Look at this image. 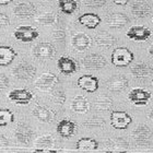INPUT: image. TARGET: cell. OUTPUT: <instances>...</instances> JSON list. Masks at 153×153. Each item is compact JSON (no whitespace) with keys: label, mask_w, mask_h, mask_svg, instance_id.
<instances>
[{"label":"cell","mask_w":153,"mask_h":153,"mask_svg":"<svg viewBox=\"0 0 153 153\" xmlns=\"http://www.w3.org/2000/svg\"><path fill=\"white\" fill-rule=\"evenodd\" d=\"M134 53L128 49L127 47H117L115 48L111 56V61L115 67L123 68L127 67L134 61Z\"/></svg>","instance_id":"cell-1"},{"label":"cell","mask_w":153,"mask_h":153,"mask_svg":"<svg viewBox=\"0 0 153 153\" xmlns=\"http://www.w3.org/2000/svg\"><path fill=\"white\" fill-rule=\"evenodd\" d=\"M131 137L138 147H148L151 143L153 132L147 125H139L132 130Z\"/></svg>","instance_id":"cell-2"},{"label":"cell","mask_w":153,"mask_h":153,"mask_svg":"<svg viewBox=\"0 0 153 153\" xmlns=\"http://www.w3.org/2000/svg\"><path fill=\"white\" fill-rule=\"evenodd\" d=\"M13 35H14L16 41L22 42V43H31V42L35 41L36 38L38 37L39 33H38L37 29L33 27V26L21 25L18 26L14 30Z\"/></svg>","instance_id":"cell-3"},{"label":"cell","mask_w":153,"mask_h":153,"mask_svg":"<svg viewBox=\"0 0 153 153\" xmlns=\"http://www.w3.org/2000/svg\"><path fill=\"white\" fill-rule=\"evenodd\" d=\"M33 56L37 59H42V60H46V59H51L56 55V48L54 47V45L48 42H41L36 44L33 47L32 51Z\"/></svg>","instance_id":"cell-4"},{"label":"cell","mask_w":153,"mask_h":153,"mask_svg":"<svg viewBox=\"0 0 153 153\" xmlns=\"http://www.w3.org/2000/svg\"><path fill=\"white\" fill-rule=\"evenodd\" d=\"M109 123L111 126L118 130H124L132 123V118L128 113L114 111L109 115Z\"/></svg>","instance_id":"cell-5"},{"label":"cell","mask_w":153,"mask_h":153,"mask_svg":"<svg viewBox=\"0 0 153 153\" xmlns=\"http://www.w3.org/2000/svg\"><path fill=\"white\" fill-rule=\"evenodd\" d=\"M12 74L13 76H16V79L19 80H31L33 79L36 74V68L33 65L22 61L16 66L12 69Z\"/></svg>","instance_id":"cell-6"},{"label":"cell","mask_w":153,"mask_h":153,"mask_svg":"<svg viewBox=\"0 0 153 153\" xmlns=\"http://www.w3.org/2000/svg\"><path fill=\"white\" fill-rule=\"evenodd\" d=\"M59 82L58 76L53 72H44L38 76V79L35 81L36 89L43 92H48L55 88V85Z\"/></svg>","instance_id":"cell-7"},{"label":"cell","mask_w":153,"mask_h":153,"mask_svg":"<svg viewBox=\"0 0 153 153\" xmlns=\"http://www.w3.org/2000/svg\"><path fill=\"white\" fill-rule=\"evenodd\" d=\"M151 97H152L151 92L144 89H141V88L132 89L130 92L128 93V100L136 106L147 105L148 102L151 100Z\"/></svg>","instance_id":"cell-8"},{"label":"cell","mask_w":153,"mask_h":153,"mask_svg":"<svg viewBox=\"0 0 153 153\" xmlns=\"http://www.w3.org/2000/svg\"><path fill=\"white\" fill-rule=\"evenodd\" d=\"M8 99L19 105H26L33 99V93L26 89H16L8 93Z\"/></svg>","instance_id":"cell-9"},{"label":"cell","mask_w":153,"mask_h":153,"mask_svg":"<svg viewBox=\"0 0 153 153\" xmlns=\"http://www.w3.org/2000/svg\"><path fill=\"white\" fill-rule=\"evenodd\" d=\"M13 13L20 19H30L36 13V8L32 2L23 1L16 3L13 8Z\"/></svg>","instance_id":"cell-10"},{"label":"cell","mask_w":153,"mask_h":153,"mask_svg":"<svg viewBox=\"0 0 153 153\" xmlns=\"http://www.w3.org/2000/svg\"><path fill=\"white\" fill-rule=\"evenodd\" d=\"M71 45L78 51H84L91 47L92 39L88 34L83 32H78L71 37Z\"/></svg>","instance_id":"cell-11"},{"label":"cell","mask_w":153,"mask_h":153,"mask_svg":"<svg viewBox=\"0 0 153 153\" xmlns=\"http://www.w3.org/2000/svg\"><path fill=\"white\" fill-rule=\"evenodd\" d=\"M107 60L104 56L100 54L88 55L82 59V66L85 69H101L105 67Z\"/></svg>","instance_id":"cell-12"},{"label":"cell","mask_w":153,"mask_h":153,"mask_svg":"<svg viewBox=\"0 0 153 153\" xmlns=\"http://www.w3.org/2000/svg\"><path fill=\"white\" fill-rule=\"evenodd\" d=\"M33 134H33L32 128L30 127L29 125H26L25 123H19L16 128V131H14L16 140L23 144H29L32 140Z\"/></svg>","instance_id":"cell-13"},{"label":"cell","mask_w":153,"mask_h":153,"mask_svg":"<svg viewBox=\"0 0 153 153\" xmlns=\"http://www.w3.org/2000/svg\"><path fill=\"white\" fill-rule=\"evenodd\" d=\"M151 31L146 26L142 25H134L131 26L130 29L127 31V37L136 42H143L147 41L148 38L151 36Z\"/></svg>","instance_id":"cell-14"},{"label":"cell","mask_w":153,"mask_h":153,"mask_svg":"<svg viewBox=\"0 0 153 153\" xmlns=\"http://www.w3.org/2000/svg\"><path fill=\"white\" fill-rule=\"evenodd\" d=\"M78 85L88 93H94L99 89V79L91 74H84L78 79Z\"/></svg>","instance_id":"cell-15"},{"label":"cell","mask_w":153,"mask_h":153,"mask_svg":"<svg viewBox=\"0 0 153 153\" xmlns=\"http://www.w3.org/2000/svg\"><path fill=\"white\" fill-rule=\"evenodd\" d=\"M106 151L109 152H123L129 149L128 141L123 137H112L108 138L105 142Z\"/></svg>","instance_id":"cell-16"},{"label":"cell","mask_w":153,"mask_h":153,"mask_svg":"<svg viewBox=\"0 0 153 153\" xmlns=\"http://www.w3.org/2000/svg\"><path fill=\"white\" fill-rule=\"evenodd\" d=\"M57 134L60 136L61 138L65 139H69L70 137H72L76 134V125L74 124L72 120L69 119H62L57 124Z\"/></svg>","instance_id":"cell-17"},{"label":"cell","mask_w":153,"mask_h":153,"mask_svg":"<svg viewBox=\"0 0 153 153\" xmlns=\"http://www.w3.org/2000/svg\"><path fill=\"white\" fill-rule=\"evenodd\" d=\"M128 86V80L127 78H125L121 74L118 76H113L111 79H108V81L106 82V88L107 90H109L111 92L114 93H119L123 92L125 89H127Z\"/></svg>","instance_id":"cell-18"},{"label":"cell","mask_w":153,"mask_h":153,"mask_svg":"<svg viewBox=\"0 0 153 153\" xmlns=\"http://www.w3.org/2000/svg\"><path fill=\"white\" fill-rule=\"evenodd\" d=\"M57 68L61 74L65 76H70L74 74L78 69V65L76 60L70 57H60L57 60Z\"/></svg>","instance_id":"cell-19"},{"label":"cell","mask_w":153,"mask_h":153,"mask_svg":"<svg viewBox=\"0 0 153 153\" xmlns=\"http://www.w3.org/2000/svg\"><path fill=\"white\" fill-rule=\"evenodd\" d=\"M32 114L42 123H51L56 118V113L53 109L42 105H36L33 108Z\"/></svg>","instance_id":"cell-20"},{"label":"cell","mask_w":153,"mask_h":153,"mask_svg":"<svg viewBox=\"0 0 153 153\" xmlns=\"http://www.w3.org/2000/svg\"><path fill=\"white\" fill-rule=\"evenodd\" d=\"M34 146L36 147V152H51V151H56L55 147V139L51 134H44L37 138Z\"/></svg>","instance_id":"cell-21"},{"label":"cell","mask_w":153,"mask_h":153,"mask_svg":"<svg viewBox=\"0 0 153 153\" xmlns=\"http://www.w3.org/2000/svg\"><path fill=\"white\" fill-rule=\"evenodd\" d=\"M105 21L106 24L112 29H121L129 22V19H128L127 16H125L124 13L113 12L106 16Z\"/></svg>","instance_id":"cell-22"},{"label":"cell","mask_w":153,"mask_h":153,"mask_svg":"<svg viewBox=\"0 0 153 153\" xmlns=\"http://www.w3.org/2000/svg\"><path fill=\"white\" fill-rule=\"evenodd\" d=\"M130 72L137 79H144L153 74V67L146 62H137L130 68Z\"/></svg>","instance_id":"cell-23"},{"label":"cell","mask_w":153,"mask_h":153,"mask_svg":"<svg viewBox=\"0 0 153 153\" xmlns=\"http://www.w3.org/2000/svg\"><path fill=\"white\" fill-rule=\"evenodd\" d=\"M131 13L136 18L143 19V18L151 14V7L146 1L139 0V1H136V2L132 3V6H131Z\"/></svg>","instance_id":"cell-24"},{"label":"cell","mask_w":153,"mask_h":153,"mask_svg":"<svg viewBox=\"0 0 153 153\" xmlns=\"http://www.w3.org/2000/svg\"><path fill=\"white\" fill-rule=\"evenodd\" d=\"M80 24L85 26L90 30H94L101 24V18L96 13H84L82 16H79L78 19Z\"/></svg>","instance_id":"cell-25"},{"label":"cell","mask_w":153,"mask_h":153,"mask_svg":"<svg viewBox=\"0 0 153 153\" xmlns=\"http://www.w3.org/2000/svg\"><path fill=\"white\" fill-rule=\"evenodd\" d=\"M94 41H95V44L100 47L108 48L114 46L117 39L112 34H109L108 32L103 31V32H100L99 34H96V36L94 37Z\"/></svg>","instance_id":"cell-26"},{"label":"cell","mask_w":153,"mask_h":153,"mask_svg":"<svg viewBox=\"0 0 153 153\" xmlns=\"http://www.w3.org/2000/svg\"><path fill=\"white\" fill-rule=\"evenodd\" d=\"M16 53L10 46H0V67L9 66L16 58Z\"/></svg>","instance_id":"cell-27"},{"label":"cell","mask_w":153,"mask_h":153,"mask_svg":"<svg viewBox=\"0 0 153 153\" xmlns=\"http://www.w3.org/2000/svg\"><path fill=\"white\" fill-rule=\"evenodd\" d=\"M71 109L78 114H85L90 109V103L84 96L76 95L71 102Z\"/></svg>","instance_id":"cell-28"},{"label":"cell","mask_w":153,"mask_h":153,"mask_svg":"<svg viewBox=\"0 0 153 153\" xmlns=\"http://www.w3.org/2000/svg\"><path fill=\"white\" fill-rule=\"evenodd\" d=\"M114 105L113 99L108 95H99L94 101V107L96 111L101 112H107L112 108Z\"/></svg>","instance_id":"cell-29"},{"label":"cell","mask_w":153,"mask_h":153,"mask_svg":"<svg viewBox=\"0 0 153 153\" xmlns=\"http://www.w3.org/2000/svg\"><path fill=\"white\" fill-rule=\"evenodd\" d=\"M76 148L78 150H83V151H94L97 150L99 148V142L94 139V138H81L76 141Z\"/></svg>","instance_id":"cell-30"},{"label":"cell","mask_w":153,"mask_h":153,"mask_svg":"<svg viewBox=\"0 0 153 153\" xmlns=\"http://www.w3.org/2000/svg\"><path fill=\"white\" fill-rule=\"evenodd\" d=\"M59 10L65 14H72L78 9L76 0H58Z\"/></svg>","instance_id":"cell-31"},{"label":"cell","mask_w":153,"mask_h":153,"mask_svg":"<svg viewBox=\"0 0 153 153\" xmlns=\"http://www.w3.org/2000/svg\"><path fill=\"white\" fill-rule=\"evenodd\" d=\"M58 21V16L54 12H45L36 18V22L41 25H53Z\"/></svg>","instance_id":"cell-32"},{"label":"cell","mask_w":153,"mask_h":153,"mask_svg":"<svg viewBox=\"0 0 153 153\" xmlns=\"http://www.w3.org/2000/svg\"><path fill=\"white\" fill-rule=\"evenodd\" d=\"M14 120V115L9 108H0V127H6Z\"/></svg>","instance_id":"cell-33"},{"label":"cell","mask_w":153,"mask_h":153,"mask_svg":"<svg viewBox=\"0 0 153 153\" xmlns=\"http://www.w3.org/2000/svg\"><path fill=\"white\" fill-rule=\"evenodd\" d=\"M83 126L88 128H102L105 126V120L101 117L94 116V117L90 118L88 120L83 123Z\"/></svg>","instance_id":"cell-34"},{"label":"cell","mask_w":153,"mask_h":153,"mask_svg":"<svg viewBox=\"0 0 153 153\" xmlns=\"http://www.w3.org/2000/svg\"><path fill=\"white\" fill-rule=\"evenodd\" d=\"M51 99L53 102H55L56 104H59V105H62L66 101V94L62 90L57 89V90H53L51 92Z\"/></svg>","instance_id":"cell-35"},{"label":"cell","mask_w":153,"mask_h":153,"mask_svg":"<svg viewBox=\"0 0 153 153\" xmlns=\"http://www.w3.org/2000/svg\"><path fill=\"white\" fill-rule=\"evenodd\" d=\"M107 0H84V4L90 8H102Z\"/></svg>","instance_id":"cell-36"},{"label":"cell","mask_w":153,"mask_h":153,"mask_svg":"<svg viewBox=\"0 0 153 153\" xmlns=\"http://www.w3.org/2000/svg\"><path fill=\"white\" fill-rule=\"evenodd\" d=\"M9 86V79L3 74H0V92Z\"/></svg>","instance_id":"cell-37"},{"label":"cell","mask_w":153,"mask_h":153,"mask_svg":"<svg viewBox=\"0 0 153 153\" xmlns=\"http://www.w3.org/2000/svg\"><path fill=\"white\" fill-rule=\"evenodd\" d=\"M65 37H66V34H65V31H62V30H57L53 34V38L57 42H62Z\"/></svg>","instance_id":"cell-38"},{"label":"cell","mask_w":153,"mask_h":153,"mask_svg":"<svg viewBox=\"0 0 153 153\" xmlns=\"http://www.w3.org/2000/svg\"><path fill=\"white\" fill-rule=\"evenodd\" d=\"M10 24V19L8 18V16L0 13V27L2 26H8Z\"/></svg>","instance_id":"cell-39"},{"label":"cell","mask_w":153,"mask_h":153,"mask_svg":"<svg viewBox=\"0 0 153 153\" xmlns=\"http://www.w3.org/2000/svg\"><path fill=\"white\" fill-rule=\"evenodd\" d=\"M8 144H9V140H8V138L2 136V134H0V149H2V148H7L8 147Z\"/></svg>","instance_id":"cell-40"},{"label":"cell","mask_w":153,"mask_h":153,"mask_svg":"<svg viewBox=\"0 0 153 153\" xmlns=\"http://www.w3.org/2000/svg\"><path fill=\"white\" fill-rule=\"evenodd\" d=\"M115 4H118V6H125L127 4V2H129L130 0H112Z\"/></svg>","instance_id":"cell-41"},{"label":"cell","mask_w":153,"mask_h":153,"mask_svg":"<svg viewBox=\"0 0 153 153\" xmlns=\"http://www.w3.org/2000/svg\"><path fill=\"white\" fill-rule=\"evenodd\" d=\"M13 0H0V6H7L12 2Z\"/></svg>","instance_id":"cell-42"},{"label":"cell","mask_w":153,"mask_h":153,"mask_svg":"<svg viewBox=\"0 0 153 153\" xmlns=\"http://www.w3.org/2000/svg\"><path fill=\"white\" fill-rule=\"evenodd\" d=\"M148 117L150 118L151 120L153 121V107L150 109V111H149V113H148Z\"/></svg>","instance_id":"cell-43"},{"label":"cell","mask_w":153,"mask_h":153,"mask_svg":"<svg viewBox=\"0 0 153 153\" xmlns=\"http://www.w3.org/2000/svg\"><path fill=\"white\" fill-rule=\"evenodd\" d=\"M148 51H149V54H150V56H152V57H153V43L150 45V47H149Z\"/></svg>","instance_id":"cell-44"},{"label":"cell","mask_w":153,"mask_h":153,"mask_svg":"<svg viewBox=\"0 0 153 153\" xmlns=\"http://www.w3.org/2000/svg\"><path fill=\"white\" fill-rule=\"evenodd\" d=\"M152 84H153V80H152Z\"/></svg>","instance_id":"cell-45"},{"label":"cell","mask_w":153,"mask_h":153,"mask_svg":"<svg viewBox=\"0 0 153 153\" xmlns=\"http://www.w3.org/2000/svg\"><path fill=\"white\" fill-rule=\"evenodd\" d=\"M152 23H153V19H152Z\"/></svg>","instance_id":"cell-46"}]
</instances>
